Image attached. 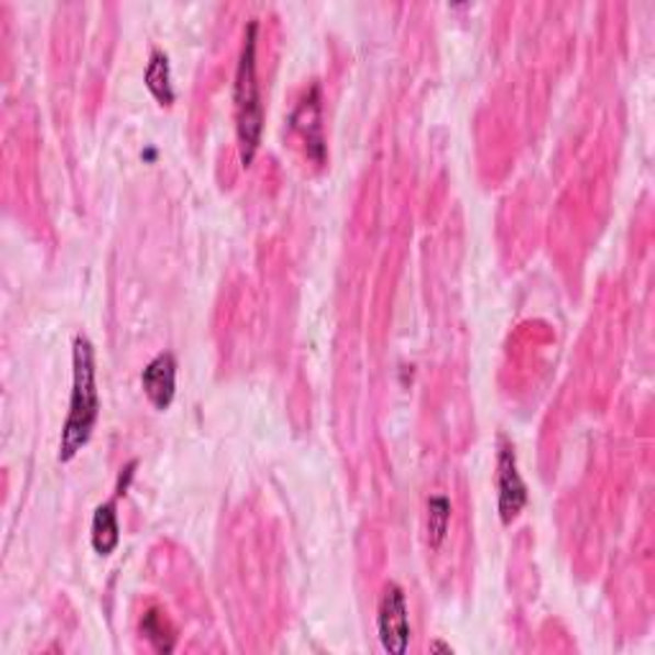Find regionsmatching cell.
Instances as JSON below:
<instances>
[{"label": "cell", "mask_w": 655, "mask_h": 655, "mask_svg": "<svg viewBox=\"0 0 655 655\" xmlns=\"http://www.w3.org/2000/svg\"><path fill=\"white\" fill-rule=\"evenodd\" d=\"M234 100L241 165L249 167L253 157H257L261 131H264V105H261V92L257 80V23H249V29H246L241 57H238L236 69Z\"/></svg>", "instance_id": "obj_2"}, {"label": "cell", "mask_w": 655, "mask_h": 655, "mask_svg": "<svg viewBox=\"0 0 655 655\" xmlns=\"http://www.w3.org/2000/svg\"><path fill=\"white\" fill-rule=\"evenodd\" d=\"M451 526V502L441 495L428 499V543L430 549H441Z\"/></svg>", "instance_id": "obj_10"}, {"label": "cell", "mask_w": 655, "mask_h": 655, "mask_svg": "<svg viewBox=\"0 0 655 655\" xmlns=\"http://www.w3.org/2000/svg\"><path fill=\"white\" fill-rule=\"evenodd\" d=\"M497 489H499V518L505 526L518 520L522 507L528 502L526 484L518 472V459H515L512 445L499 438V456H497Z\"/></svg>", "instance_id": "obj_4"}, {"label": "cell", "mask_w": 655, "mask_h": 655, "mask_svg": "<svg viewBox=\"0 0 655 655\" xmlns=\"http://www.w3.org/2000/svg\"><path fill=\"white\" fill-rule=\"evenodd\" d=\"M142 387L157 410H167L172 405L177 392V364L172 353H159L157 359H151L146 364L142 374Z\"/></svg>", "instance_id": "obj_5"}, {"label": "cell", "mask_w": 655, "mask_h": 655, "mask_svg": "<svg viewBox=\"0 0 655 655\" xmlns=\"http://www.w3.org/2000/svg\"><path fill=\"white\" fill-rule=\"evenodd\" d=\"M100 415V397L95 382V351L88 336L77 334L72 343V397L69 415L59 438V461L67 464L88 445Z\"/></svg>", "instance_id": "obj_1"}, {"label": "cell", "mask_w": 655, "mask_h": 655, "mask_svg": "<svg viewBox=\"0 0 655 655\" xmlns=\"http://www.w3.org/2000/svg\"><path fill=\"white\" fill-rule=\"evenodd\" d=\"M376 628L384 651L403 655L410 643V618H407V599L399 584H387L382 591L380 610H376Z\"/></svg>", "instance_id": "obj_3"}, {"label": "cell", "mask_w": 655, "mask_h": 655, "mask_svg": "<svg viewBox=\"0 0 655 655\" xmlns=\"http://www.w3.org/2000/svg\"><path fill=\"white\" fill-rule=\"evenodd\" d=\"M292 123L303 136V142L307 146V157L313 161L323 165L326 161V142H323V123H320V90L313 88L307 92L303 103L292 115Z\"/></svg>", "instance_id": "obj_6"}, {"label": "cell", "mask_w": 655, "mask_h": 655, "mask_svg": "<svg viewBox=\"0 0 655 655\" xmlns=\"http://www.w3.org/2000/svg\"><path fill=\"white\" fill-rule=\"evenodd\" d=\"M90 541H92V549H95L100 556H108V553H113L115 545H118L121 528H118V518H115V507L111 502L100 505L95 515H92Z\"/></svg>", "instance_id": "obj_7"}, {"label": "cell", "mask_w": 655, "mask_h": 655, "mask_svg": "<svg viewBox=\"0 0 655 655\" xmlns=\"http://www.w3.org/2000/svg\"><path fill=\"white\" fill-rule=\"evenodd\" d=\"M142 633L146 635V641L154 645V651L159 653H172L174 648V630L169 625V620L165 618L161 610H149L142 618Z\"/></svg>", "instance_id": "obj_9"}, {"label": "cell", "mask_w": 655, "mask_h": 655, "mask_svg": "<svg viewBox=\"0 0 655 655\" xmlns=\"http://www.w3.org/2000/svg\"><path fill=\"white\" fill-rule=\"evenodd\" d=\"M146 88L151 90V95L159 100L161 105H172L174 90H172V77H169V59L165 52L154 49L149 67H146Z\"/></svg>", "instance_id": "obj_8"}, {"label": "cell", "mask_w": 655, "mask_h": 655, "mask_svg": "<svg viewBox=\"0 0 655 655\" xmlns=\"http://www.w3.org/2000/svg\"><path fill=\"white\" fill-rule=\"evenodd\" d=\"M430 651H433V653H453L451 645H445V643H433V645H430Z\"/></svg>", "instance_id": "obj_11"}]
</instances>
